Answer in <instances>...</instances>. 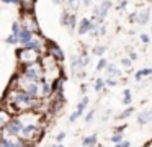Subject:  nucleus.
Returning <instances> with one entry per match:
<instances>
[{
  "label": "nucleus",
  "instance_id": "nucleus-1",
  "mask_svg": "<svg viewBox=\"0 0 152 147\" xmlns=\"http://www.w3.org/2000/svg\"><path fill=\"white\" fill-rule=\"evenodd\" d=\"M39 98H33L28 93L18 90V88H8L4 95V106L10 111L12 114H18L23 111H30V110H36Z\"/></svg>",
  "mask_w": 152,
  "mask_h": 147
},
{
  "label": "nucleus",
  "instance_id": "nucleus-2",
  "mask_svg": "<svg viewBox=\"0 0 152 147\" xmlns=\"http://www.w3.org/2000/svg\"><path fill=\"white\" fill-rule=\"evenodd\" d=\"M43 134H44V123L25 124V126L21 127L18 137H20L25 144H31V146H33V144H36L38 140L43 137Z\"/></svg>",
  "mask_w": 152,
  "mask_h": 147
},
{
  "label": "nucleus",
  "instance_id": "nucleus-3",
  "mask_svg": "<svg viewBox=\"0 0 152 147\" xmlns=\"http://www.w3.org/2000/svg\"><path fill=\"white\" fill-rule=\"evenodd\" d=\"M41 54L43 52L36 51V49H31V48H26V46H20L15 51L18 65H28V64H33V62H39Z\"/></svg>",
  "mask_w": 152,
  "mask_h": 147
},
{
  "label": "nucleus",
  "instance_id": "nucleus-4",
  "mask_svg": "<svg viewBox=\"0 0 152 147\" xmlns=\"http://www.w3.org/2000/svg\"><path fill=\"white\" fill-rule=\"evenodd\" d=\"M20 25L21 28L28 29L31 33H41V28H39V23H38V18L34 15L33 10H20Z\"/></svg>",
  "mask_w": 152,
  "mask_h": 147
},
{
  "label": "nucleus",
  "instance_id": "nucleus-5",
  "mask_svg": "<svg viewBox=\"0 0 152 147\" xmlns=\"http://www.w3.org/2000/svg\"><path fill=\"white\" fill-rule=\"evenodd\" d=\"M18 74L30 78V80H43L44 78V72H43V67H41L39 62H33V64H28V65H20Z\"/></svg>",
  "mask_w": 152,
  "mask_h": 147
},
{
  "label": "nucleus",
  "instance_id": "nucleus-6",
  "mask_svg": "<svg viewBox=\"0 0 152 147\" xmlns=\"http://www.w3.org/2000/svg\"><path fill=\"white\" fill-rule=\"evenodd\" d=\"M23 127L21 121L18 119L17 114H12V118L5 123V126L2 127V137H7V136H18Z\"/></svg>",
  "mask_w": 152,
  "mask_h": 147
},
{
  "label": "nucleus",
  "instance_id": "nucleus-7",
  "mask_svg": "<svg viewBox=\"0 0 152 147\" xmlns=\"http://www.w3.org/2000/svg\"><path fill=\"white\" fill-rule=\"evenodd\" d=\"M44 52H46V54H51L53 57H56L59 62H62L64 59H66L64 51L61 49V46L57 44L56 41H53V39H44Z\"/></svg>",
  "mask_w": 152,
  "mask_h": 147
},
{
  "label": "nucleus",
  "instance_id": "nucleus-8",
  "mask_svg": "<svg viewBox=\"0 0 152 147\" xmlns=\"http://www.w3.org/2000/svg\"><path fill=\"white\" fill-rule=\"evenodd\" d=\"M88 101H90V100H88V97H87V95H83L82 101H80V103L77 105L75 111H74V113L69 116V123H74V121H77L80 116H82V114H83V111H85V108L88 106Z\"/></svg>",
  "mask_w": 152,
  "mask_h": 147
},
{
  "label": "nucleus",
  "instance_id": "nucleus-9",
  "mask_svg": "<svg viewBox=\"0 0 152 147\" xmlns=\"http://www.w3.org/2000/svg\"><path fill=\"white\" fill-rule=\"evenodd\" d=\"M0 142L4 144V147H23L25 142L20 139L18 136H7V137H2Z\"/></svg>",
  "mask_w": 152,
  "mask_h": 147
},
{
  "label": "nucleus",
  "instance_id": "nucleus-10",
  "mask_svg": "<svg viewBox=\"0 0 152 147\" xmlns=\"http://www.w3.org/2000/svg\"><path fill=\"white\" fill-rule=\"evenodd\" d=\"M33 34H36V33H31V31H28V29L21 28L20 31H18L17 34H15V36H17V42H18L20 46H25L31 38H33Z\"/></svg>",
  "mask_w": 152,
  "mask_h": 147
},
{
  "label": "nucleus",
  "instance_id": "nucleus-11",
  "mask_svg": "<svg viewBox=\"0 0 152 147\" xmlns=\"http://www.w3.org/2000/svg\"><path fill=\"white\" fill-rule=\"evenodd\" d=\"M151 18V10L149 8H141L136 12V23L137 25H147Z\"/></svg>",
  "mask_w": 152,
  "mask_h": 147
},
{
  "label": "nucleus",
  "instance_id": "nucleus-12",
  "mask_svg": "<svg viewBox=\"0 0 152 147\" xmlns=\"http://www.w3.org/2000/svg\"><path fill=\"white\" fill-rule=\"evenodd\" d=\"M90 25H92V21H90L88 18H82L79 23H77V34L79 36H83V34H87V33L90 31Z\"/></svg>",
  "mask_w": 152,
  "mask_h": 147
},
{
  "label": "nucleus",
  "instance_id": "nucleus-13",
  "mask_svg": "<svg viewBox=\"0 0 152 147\" xmlns=\"http://www.w3.org/2000/svg\"><path fill=\"white\" fill-rule=\"evenodd\" d=\"M105 70H106V74H108V77H111V78L121 77V70H119V69L116 67L115 64H111V62H108V64H106Z\"/></svg>",
  "mask_w": 152,
  "mask_h": 147
},
{
  "label": "nucleus",
  "instance_id": "nucleus-14",
  "mask_svg": "<svg viewBox=\"0 0 152 147\" xmlns=\"http://www.w3.org/2000/svg\"><path fill=\"white\" fill-rule=\"evenodd\" d=\"M10 118H12V113H10V111H8L5 106H0V129L5 126V123H7Z\"/></svg>",
  "mask_w": 152,
  "mask_h": 147
},
{
  "label": "nucleus",
  "instance_id": "nucleus-15",
  "mask_svg": "<svg viewBox=\"0 0 152 147\" xmlns=\"http://www.w3.org/2000/svg\"><path fill=\"white\" fill-rule=\"evenodd\" d=\"M149 75H152V67H145V69H141V70H137L134 74V80L136 82H141L142 78L149 77Z\"/></svg>",
  "mask_w": 152,
  "mask_h": 147
},
{
  "label": "nucleus",
  "instance_id": "nucleus-16",
  "mask_svg": "<svg viewBox=\"0 0 152 147\" xmlns=\"http://www.w3.org/2000/svg\"><path fill=\"white\" fill-rule=\"evenodd\" d=\"M96 140H98L96 134H92V136H85V137L82 139V146H83V147H95V146H96Z\"/></svg>",
  "mask_w": 152,
  "mask_h": 147
},
{
  "label": "nucleus",
  "instance_id": "nucleus-17",
  "mask_svg": "<svg viewBox=\"0 0 152 147\" xmlns=\"http://www.w3.org/2000/svg\"><path fill=\"white\" fill-rule=\"evenodd\" d=\"M66 28H67V31H69V33H72L74 29L77 28V15H75L74 12L69 15V20H67V25H66Z\"/></svg>",
  "mask_w": 152,
  "mask_h": 147
},
{
  "label": "nucleus",
  "instance_id": "nucleus-18",
  "mask_svg": "<svg viewBox=\"0 0 152 147\" xmlns=\"http://www.w3.org/2000/svg\"><path fill=\"white\" fill-rule=\"evenodd\" d=\"M151 121H152V114H151V111H149V110L142 111V113L137 116V123L139 124H149Z\"/></svg>",
  "mask_w": 152,
  "mask_h": 147
},
{
  "label": "nucleus",
  "instance_id": "nucleus-19",
  "mask_svg": "<svg viewBox=\"0 0 152 147\" xmlns=\"http://www.w3.org/2000/svg\"><path fill=\"white\" fill-rule=\"evenodd\" d=\"M36 0H18V7L20 10H33Z\"/></svg>",
  "mask_w": 152,
  "mask_h": 147
},
{
  "label": "nucleus",
  "instance_id": "nucleus-20",
  "mask_svg": "<svg viewBox=\"0 0 152 147\" xmlns=\"http://www.w3.org/2000/svg\"><path fill=\"white\" fill-rule=\"evenodd\" d=\"M131 100H132L131 90H129V88H124V90H123V105L129 106V105H131Z\"/></svg>",
  "mask_w": 152,
  "mask_h": 147
},
{
  "label": "nucleus",
  "instance_id": "nucleus-21",
  "mask_svg": "<svg viewBox=\"0 0 152 147\" xmlns=\"http://www.w3.org/2000/svg\"><path fill=\"white\" fill-rule=\"evenodd\" d=\"M132 113H134V108H132V106H128L124 111H121L119 114H116V119H126V118H129Z\"/></svg>",
  "mask_w": 152,
  "mask_h": 147
},
{
  "label": "nucleus",
  "instance_id": "nucleus-22",
  "mask_svg": "<svg viewBox=\"0 0 152 147\" xmlns=\"http://www.w3.org/2000/svg\"><path fill=\"white\" fill-rule=\"evenodd\" d=\"M67 5H69L70 12L77 13V12H79V8H80V0H67Z\"/></svg>",
  "mask_w": 152,
  "mask_h": 147
},
{
  "label": "nucleus",
  "instance_id": "nucleus-23",
  "mask_svg": "<svg viewBox=\"0 0 152 147\" xmlns=\"http://www.w3.org/2000/svg\"><path fill=\"white\" fill-rule=\"evenodd\" d=\"M79 61H80V65H82V67H87V65L90 64V56L83 51L82 54H79Z\"/></svg>",
  "mask_w": 152,
  "mask_h": 147
},
{
  "label": "nucleus",
  "instance_id": "nucleus-24",
  "mask_svg": "<svg viewBox=\"0 0 152 147\" xmlns=\"http://www.w3.org/2000/svg\"><path fill=\"white\" fill-rule=\"evenodd\" d=\"M93 87H95V91H103L105 90V78H102V77H98L95 80V85H93Z\"/></svg>",
  "mask_w": 152,
  "mask_h": 147
},
{
  "label": "nucleus",
  "instance_id": "nucleus-25",
  "mask_svg": "<svg viewBox=\"0 0 152 147\" xmlns=\"http://www.w3.org/2000/svg\"><path fill=\"white\" fill-rule=\"evenodd\" d=\"M92 52H93L95 56H98V57H103V54L106 52V46H95Z\"/></svg>",
  "mask_w": 152,
  "mask_h": 147
},
{
  "label": "nucleus",
  "instance_id": "nucleus-26",
  "mask_svg": "<svg viewBox=\"0 0 152 147\" xmlns=\"http://www.w3.org/2000/svg\"><path fill=\"white\" fill-rule=\"evenodd\" d=\"M69 15H70V10H62V15H61V25H62L64 28H66V25H67Z\"/></svg>",
  "mask_w": 152,
  "mask_h": 147
},
{
  "label": "nucleus",
  "instance_id": "nucleus-27",
  "mask_svg": "<svg viewBox=\"0 0 152 147\" xmlns=\"http://www.w3.org/2000/svg\"><path fill=\"white\" fill-rule=\"evenodd\" d=\"M123 139H124V137H123V132H113V136L110 137V140H111L113 144H118V142H121Z\"/></svg>",
  "mask_w": 152,
  "mask_h": 147
},
{
  "label": "nucleus",
  "instance_id": "nucleus-28",
  "mask_svg": "<svg viewBox=\"0 0 152 147\" xmlns=\"http://www.w3.org/2000/svg\"><path fill=\"white\" fill-rule=\"evenodd\" d=\"M106 64H108V61H106L105 57H102V59L98 61V64H96V72H100V70H105Z\"/></svg>",
  "mask_w": 152,
  "mask_h": 147
},
{
  "label": "nucleus",
  "instance_id": "nucleus-29",
  "mask_svg": "<svg viewBox=\"0 0 152 147\" xmlns=\"http://www.w3.org/2000/svg\"><path fill=\"white\" fill-rule=\"evenodd\" d=\"M5 42H7V44H10V46L18 44V42H17V36H15V34H8L7 38H5Z\"/></svg>",
  "mask_w": 152,
  "mask_h": 147
},
{
  "label": "nucleus",
  "instance_id": "nucleus-30",
  "mask_svg": "<svg viewBox=\"0 0 152 147\" xmlns=\"http://www.w3.org/2000/svg\"><path fill=\"white\" fill-rule=\"evenodd\" d=\"M105 85H108V87H116V85H118V78L106 77L105 78Z\"/></svg>",
  "mask_w": 152,
  "mask_h": 147
},
{
  "label": "nucleus",
  "instance_id": "nucleus-31",
  "mask_svg": "<svg viewBox=\"0 0 152 147\" xmlns=\"http://www.w3.org/2000/svg\"><path fill=\"white\" fill-rule=\"evenodd\" d=\"M21 29V25H20V21H13L12 23V34H17L18 31Z\"/></svg>",
  "mask_w": 152,
  "mask_h": 147
},
{
  "label": "nucleus",
  "instance_id": "nucleus-32",
  "mask_svg": "<svg viewBox=\"0 0 152 147\" xmlns=\"http://www.w3.org/2000/svg\"><path fill=\"white\" fill-rule=\"evenodd\" d=\"M121 64H123V67H124V69H131V67H132V61H131L129 57H124V59L121 61Z\"/></svg>",
  "mask_w": 152,
  "mask_h": 147
},
{
  "label": "nucleus",
  "instance_id": "nucleus-33",
  "mask_svg": "<svg viewBox=\"0 0 152 147\" xmlns=\"http://www.w3.org/2000/svg\"><path fill=\"white\" fill-rule=\"evenodd\" d=\"M93 116H95V110H90L88 113H87V116H85V123H90V121L93 119Z\"/></svg>",
  "mask_w": 152,
  "mask_h": 147
},
{
  "label": "nucleus",
  "instance_id": "nucleus-34",
  "mask_svg": "<svg viewBox=\"0 0 152 147\" xmlns=\"http://www.w3.org/2000/svg\"><path fill=\"white\" fill-rule=\"evenodd\" d=\"M115 147H131V142H129V140H124V139H123L121 142L115 144Z\"/></svg>",
  "mask_w": 152,
  "mask_h": 147
},
{
  "label": "nucleus",
  "instance_id": "nucleus-35",
  "mask_svg": "<svg viewBox=\"0 0 152 147\" xmlns=\"http://www.w3.org/2000/svg\"><path fill=\"white\" fill-rule=\"evenodd\" d=\"M64 139H66V132H59L56 136V142H62Z\"/></svg>",
  "mask_w": 152,
  "mask_h": 147
},
{
  "label": "nucleus",
  "instance_id": "nucleus-36",
  "mask_svg": "<svg viewBox=\"0 0 152 147\" xmlns=\"http://www.w3.org/2000/svg\"><path fill=\"white\" fill-rule=\"evenodd\" d=\"M126 127H128L126 124H121V126H116V127H115V132H124V129H126Z\"/></svg>",
  "mask_w": 152,
  "mask_h": 147
},
{
  "label": "nucleus",
  "instance_id": "nucleus-37",
  "mask_svg": "<svg viewBox=\"0 0 152 147\" xmlns=\"http://www.w3.org/2000/svg\"><path fill=\"white\" fill-rule=\"evenodd\" d=\"M128 51H129V59H131V61H136V59H137V54H136L132 49H128Z\"/></svg>",
  "mask_w": 152,
  "mask_h": 147
},
{
  "label": "nucleus",
  "instance_id": "nucleus-38",
  "mask_svg": "<svg viewBox=\"0 0 152 147\" xmlns=\"http://www.w3.org/2000/svg\"><path fill=\"white\" fill-rule=\"evenodd\" d=\"M141 41H142V42H144V44H147V42H149V41H151V38H149V36H147V34H141Z\"/></svg>",
  "mask_w": 152,
  "mask_h": 147
},
{
  "label": "nucleus",
  "instance_id": "nucleus-39",
  "mask_svg": "<svg viewBox=\"0 0 152 147\" xmlns=\"http://www.w3.org/2000/svg\"><path fill=\"white\" fill-rule=\"evenodd\" d=\"M126 5H128V2H126V0H121V2H119V5H118V10L126 8Z\"/></svg>",
  "mask_w": 152,
  "mask_h": 147
},
{
  "label": "nucleus",
  "instance_id": "nucleus-40",
  "mask_svg": "<svg viewBox=\"0 0 152 147\" xmlns=\"http://www.w3.org/2000/svg\"><path fill=\"white\" fill-rule=\"evenodd\" d=\"M2 3H12V5H18V0H0Z\"/></svg>",
  "mask_w": 152,
  "mask_h": 147
},
{
  "label": "nucleus",
  "instance_id": "nucleus-41",
  "mask_svg": "<svg viewBox=\"0 0 152 147\" xmlns=\"http://www.w3.org/2000/svg\"><path fill=\"white\" fill-rule=\"evenodd\" d=\"M80 3H83V7H92V0H80Z\"/></svg>",
  "mask_w": 152,
  "mask_h": 147
},
{
  "label": "nucleus",
  "instance_id": "nucleus-42",
  "mask_svg": "<svg viewBox=\"0 0 152 147\" xmlns=\"http://www.w3.org/2000/svg\"><path fill=\"white\" fill-rule=\"evenodd\" d=\"M129 21H131V23H136V12L129 15Z\"/></svg>",
  "mask_w": 152,
  "mask_h": 147
},
{
  "label": "nucleus",
  "instance_id": "nucleus-43",
  "mask_svg": "<svg viewBox=\"0 0 152 147\" xmlns=\"http://www.w3.org/2000/svg\"><path fill=\"white\" fill-rule=\"evenodd\" d=\"M85 91H87V85H85V83H82V87H80V93L85 95Z\"/></svg>",
  "mask_w": 152,
  "mask_h": 147
},
{
  "label": "nucleus",
  "instance_id": "nucleus-44",
  "mask_svg": "<svg viewBox=\"0 0 152 147\" xmlns=\"http://www.w3.org/2000/svg\"><path fill=\"white\" fill-rule=\"evenodd\" d=\"M53 2H54V3H57V5H62L64 0H53Z\"/></svg>",
  "mask_w": 152,
  "mask_h": 147
},
{
  "label": "nucleus",
  "instance_id": "nucleus-45",
  "mask_svg": "<svg viewBox=\"0 0 152 147\" xmlns=\"http://www.w3.org/2000/svg\"><path fill=\"white\" fill-rule=\"evenodd\" d=\"M51 147H64V146H62V144H61V142H56V144H54V146H51Z\"/></svg>",
  "mask_w": 152,
  "mask_h": 147
},
{
  "label": "nucleus",
  "instance_id": "nucleus-46",
  "mask_svg": "<svg viewBox=\"0 0 152 147\" xmlns=\"http://www.w3.org/2000/svg\"><path fill=\"white\" fill-rule=\"evenodd\" d=\"M149 111H151V114H152V108H151V110H149Z\"/></svg>",
  "mask_w": 152,
  "mask_h": 147
}]
</instances>
